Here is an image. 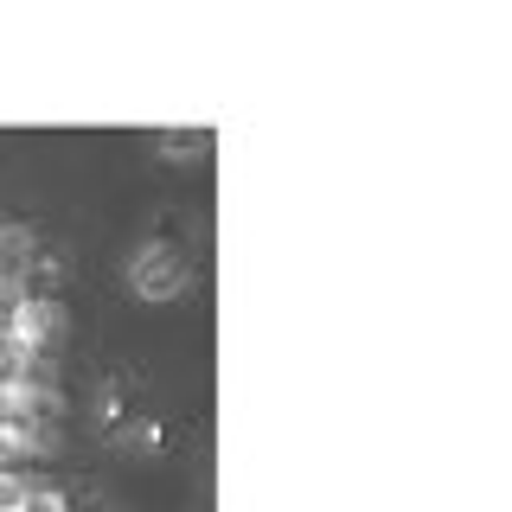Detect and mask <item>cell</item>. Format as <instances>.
<instances>
[{
	"label": "cell",
	"mask_w": 512,
	"mask_h": 512,
	"mask_svg": "<svg viewBox=\"0 0 512 512\" xmlns=\"http://www.w3.org/2000/svg\"><path fill=\"white\" fill-rule=\"evenodd\" d=\"M26 512H77V500L64 487H52V480H32V493H26Z\"/></svg>",
	"instance_id": "8"
},
{
	"label": "cell",
	"mask_w": 512,
	"mask_h": 512,
	"mask_svg": "<svg viewBox=\"0 0 512 512\" xmlns=\"http://www.w3.org/2000/svg\"><path fill=\"white\" fill-rule=\"evenodd\" d=\"M141 410H148V404H141V378L135 372H103V378H96V429H103V436L109 442H122L128 436V423H135V416Z\"/></svg>",
	"instance_id": "2"
},
{
	"label": "cell",
	"mask_w": 512,
	"mask_h": 512,
	"mask_svg": "<svg viewBox=\"0 0 512 512\" xmlns=\"http://www.w3.org/2000/svg\"><path fill=\"white\" fill-rule=\"evenodd\" d=\"M122 448H135V455H160V448H167V423H160L154 410H141L135 423H128V436H122Z\"/></svg>",
	"instance_id": "7"
},
{
	"label": "cell",
	"mask_w": 512,
	"mask_h": 512,
	"mask_svg": "<svg viewBox=\"0 0 512 512\" xmlns=\"http://www.w3.org/2000/svg\"><path fill=\"white\" fill-rule=\"evenodd\" d=\"M148 148H160L167 160H199V154H212V128H154Z\"/></svg>",
	"instance_id": "6"
},
{
	"label": "cell",
	"mask_w": 512,
	"mask_h": 512,
	"mask_svg": "<svg viewBox=\"0 0 512 512\" xmlns=\"http://www.w3.org/2000/svg\"><path fill=\"white\" fill-rule=\"evenodd\" d=\"M71 276H77L71 250H64V244H39V256H32L26 276H20V301H64Z\"/></svg>",
	"instance_id": "3"
},
{
	"label": "cell",
	"mask_w": 512,
	"mask_h": 512,
	"mask_svg": "<svg viewBox=\"0 0 512 512\" xmlns=\"http://www.w3.org/2000/svg\"><path fill=\"white\" fill-rule=\"evenodd\" d=\"M58 448V423H32V416H0V468L13 461H39Z\"/></svg>",
	"instance_id": "5"
},
{
	"label": "cell",
	"mask_w": 512,
	"mask_h": 512,
	"mask_svg": "<svg viewBox=\"0 0 512 512\" xmlns=\"http://www.w3.org/2000/svg\"><path fill=\"white\" fill-rule=\"evenodd\" d=\"M128 288L141 301H180L192 288V256L173 244V237H141L128 250Z\"/></svg>",
	"instance_id": "1"
},
{
	"label": "cell",
	"mask_w": 512,
	"mask_h": 512,
	"mask_svg": "<svg viewBox=\"0 0 512 512\" xmlns=\"http://www.w3.org/2000/svg\"><path fill=\"white\" fill-rule=\"evenodd\" d=\"M26 493H32V474H20V468H0V512L26 506Z\"/></svg>",
	"instance_id": "9"
},
{
	"label": "cell",
	"mask_w": 512,
	"mask_h": 512,
	"mask_svg": "<svg viewBox=\"0 0 512 512\" xmlns=\"http://www.w3.org/2000/svg\"><path fill=\"white\" fill-rule=\"evenodd\" d=\"M90 512H128V506H90Z\"/></svg>",
	"instance_id": "10"
},
{
	"label": "cell",
	"mask_w": 512,
	"mask_h": 512,
	"mask_svg": "<svg viewBox=\"0 0 512 512\" xmlns=\"http://www.w3.org/2000/svg\"><path fill=\"white\" fill-rule=\"evenodd\" d=\"M39 224H26V218H0V295H20V276H26V263L39 256Z\"/></svg>",
	"instance_id": "4"
}]
</instances>
